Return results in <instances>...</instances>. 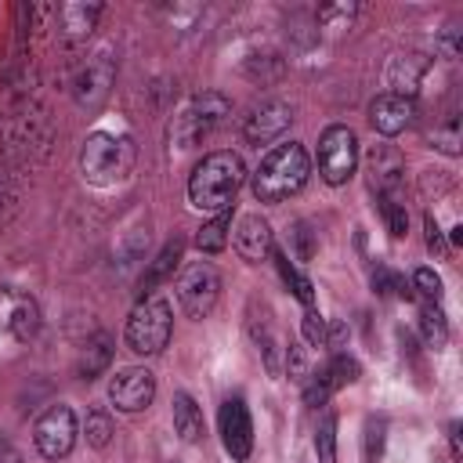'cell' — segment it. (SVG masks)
I'll return each instance as SVG.
<instances>
[{
    "instance_id": "obj_23",
    "label": "cell",
    "mask_w": 463,
    "mask_h": 463,
    "mask_svg": "<svg viewBox=\"0 0 463 463\" xmlns=\"http://www.w3.org/2000/svg\"><path fill=\"white\" fill-rule=\"evenodd\" d=\"M271 253H275V250H271ZM275 268H279L282 282L293 289V297H297L304 307H315V286H311V279H304V275L289 264V257H286V253H275Z\"/></svg>"
},
{
    "instance_id": "obj_19",
    "label": "cell",
    "mask_w": 463,
    "mask_h": 463,
    "mask_svg": "<svg viewBox=\"0 0 463 463\" xmlns=\"http://www.w3.org/2000/svg\"><path fill=\"white\" fill-rule=\"evenodd\" d=\"M427 72V58H420V54H398L394 61H391V94H405V98H412V90H416V83H420V76Z\"/></svg>"
},
{
    "instance_id": "obj_30",
    "label": "cell",
    "mask_w": 463,
    "mask_h": 463,
    "mask_svg": "<svg viewBox=\"0 0 463 463\" xmlns=\"http://www.w3.org/2000/svg\"><path fill=\"white\" fill-rule=\"evenodd\" d=\"M430 141H434V148H441L445 156H459V116H449L441 127H434Z\"/></svg>"
},
{
    "instance_id": "obj_3",
    "label": "cell",
    "mask_w": 463,
    "mask_h": 463,
    "mask_svg": "<svg viewBox=\"0 0 463 463\" xmlns=\"http://www.w3.org/2000/svg\"><path fill=\"white\" fill-rule=\"evenodd\" d=\"M134 166V145L130 137L123 134H90L83 141V152H80V170L90 184H116L130 174Z\"/></svg>"
},
{
    "instance_id": "obj_22",
    "label": "cell",
    "mask_w": 463,
    "mask_h": 463,
    "mask_svg": "<svg viewBox=\"0 0 463 463\" xmlns=\"http://www.w3.org/2000/svg\"><path fill=\"white\" fill-rule=\"evenodd\" d=\"M420 333H423V344L434 347V351L449 344V322H445V311L438 304L420 307Z\"/></svg>"
},
{
    "instance_id": "obj_37",
    "label": "cell",
    "mask_w": 463,
    "mask_h": 463,
    "mask_svg": "<svg viewBox=\"0 0 463 463\" xmlns=\"http://www.w3.org/2000/svg\"><path fill=\"white\" fill-rule=\"evenodd\" d=\"M286 373H289V380H307V358H304V347L293 344V340H289V347H286Z\"/></svg>"
},
{
    "instance_id": "obj_9",
    "label": "cell",
    "mask_w": 463,
    "mask_h": 463,
    "mask_svg": "<svg viewBox=\"0 0 463 463\" xmlns=\"http://www.w3.org/2000/svg\"><path fill=\"white\" fill-rule=\"evenodd\" d=\"M156 398V376L141 365H130V369H119L112 380H109V402L119 409V412H141L148 409Z\"/></svg>"
},
{
    "instance_id": "obj_8",
    "label": "cell",
    "mask_w": 463,
    "mask_h": 463,
    "mask_svg": "<svg viewBox=\"0 0 463 463\" xmlns=\"http://www.w3.org/2000/svg\"><path fill=\"white\" fill-rule=\"evenodd\" d=\"M76 434H80V423L69 405H51L33 427V441L47 459H65L76 445Z\"/></svg>"
},
{
    "instance_id": "obj_5",
    "label": "cell",
    "mask_w": 463,
    "mask_h": 463,
    "mask_svg": "<svg viewBox=\"0 0 463 463\" xmlns=\"http://www.w3.org/2000/svg\"><path fill=\"white\" fill-rule=\"evenodd\" d=\"M228 109H232L228 98L217 94V90H206V94L192 98V101L174 116V123H170L174 145H177V148H195V145L228 116Z\"/></svg>"
},
{
    "instance_id": "obj_11",
    "label": "cell",
    "mask_w": 463,
    "mask_h": 463,
    "mask_svg": "<svg viewBox=\"0 0 463 463\" xmlns=\"http://www.w3.org/2000/svg\"><path fill=\"white\" fill-rule=\"evenodd\" d=\"M40 329V307L22 289H0V333L14 340H33Z\"/></svg>"
},
{
    "instance_id": "obj_10",
    "label": "cell",
    "mask_w": 463,
    "mask_h": 463,
    "mask_svg": "<svg viewBox=\"0 0 463 463\" xmlns=\"http://www.w3.org/2000/svg\"><path fill=\"white\" fill-rule=\"evenodd\" d=\"M221 441L224 452L235 463H246L253 452V423H250V409L242 398H224L221 405Z\"/></svg>"
},
{
    "instance_id": "obj_29",
    "label": "cell",
    "mask_w": 463,
    "mask_h": 463,
    "mask_svg": "<svg viewBox=\"0 0 463 463\" xmlns=\"http://www.w3.org/2000/svg\"><path fill=\"white\" fill-rule=\"evenodd\" d=\"M333 391H336V387H333V376H329V369H326V365H322L318 373H307V383H304V402H307L311 409L326 405Z\"/></svg>"
},
{
    "instance_id": "obj_39",
    "label": "cell",
    "mask_w": 463,
    "mask_h": 463,
    "mask_svg": "<svg viewBox=\"0 0 463 463\" xmlns=\"http://www.w3.org/2000/svg\"><path fill=\"white\" fill-rule=\"evenodd\" d=\"M0 463H22V456H18L7 441H0Z\"/></svg>"
},
{
    "instance_id": "obj_6",
    "label": "cell",
    "mask_w": 463,
    "mask_h": 463,
    "mask_svg": "<svg viewBox=\"0 0 463 463\" xmlns=\"http://www.w3.org/2000/svg\"><path fill=\"white\" fill-rule=\"evenodd\" d=\"M174 293H177V304L188 318H206L221 297V275L210 260H192L177 282H174Z\"/></svg>"
},
{
    "instance_id": "obj_27",
    "label": "cell",
    "mask_w": 463,
    "mask_h": 463,
    "mask_svg": "<svg viewBox=\"0 0 463 463\" xmlns=\"http://www.w3.org/2000/svg\"><path fill=\"white\" fill-rule=\"evenodd\" d=\"M315 452H318V463H336V416H333V412H326V416L318 420Z\"/></svg>"
},
{
    "instance_id": "obj_15",
    "label": "cell",
    "mask_w": 463,
    "mask_h": 463,
    "mask_svg": "<svg viewBox=\"0 0 463 463\" xmlns=\"http://www.w3.org/2000/svg\"><path fill=\"white\" fill-rule=\"evenodd\" d=\"M109 87H112V61L101 54V58H94V61H87V65L80 69L72 94H76L80 105L98 109V105L109 98Z\"/></svg>"
},
{
    "instance_id": "obj_31",
    "label": "cell",
    "mask_w": 463,
    "mask_h": 463,
    "mask_svg": "<svg viewBox=\"0 0 463 463\" xmlns=\"http://www.w3.org/2000/svg\"><path fill=\"white\" fill-rule=\"evenodd\" d=\"M326 369H329V376H333V387L354 383V380H358V373H362V369H358V362H354L347 351H336V354H333V362H329Z\"/></svg>"
},
{
    "instance_id": "obj_14",
    "label": "cell",
    "mask_w": 463,
    "mask_h": 463,
    "mask_svg": "<svg viewBox=\"0 0 463 463\" xmlns=\"http://www.w3.org/2000/svg\"><path fill=\"white\" fill-rule=\"evenodd\" d=\"M416 116V101L405 98V94H380L373 105H369V123L373 130H380L383 137H394L402 134Z\"/></svg>"
},
{
    "instance_id": "obj_16",
    "label": "cell",
    "mask_w": 463,
    "mask_h": 463,
    "mask_svg": "<svg viewBox=\"0 0 463 463\" xmlns=\"http://www.w3.org/2000/svg\"><path fill=\"white\" fill-rule=\"evenodd\" d=\"M402 174H405V166H402V156H398L394 148L376 145V148L369 152V177H373V188H376L383 199H398L402 181H405Z\"/></svg>"
},
{
    "instance_id": "obj_7",
    "label": "cell",
    "mask_w": 463,
    "mask_h": 463,
    "mask_svg": "<svg viewBox=\"0 0 463 463\" xmlns=\"http://www.w3.org/2000/svg\"><path fill=\"white\" fill-rule=\"evenodd\" d=\"M358 166V137L351 127H329L318 137V174L329 184H344Z\"/></svg>"
},
{
    "instance_id": "obj_12",
    "label": "cell",
    "mask_w": 463,
    "mask_h": 463,
    "mask_svg": "<svg viewBox=\"0 0 463 463\" xmlns=\"http://www.w3.org/2000/svg\"><path fill=\"white\" fill-rule=\"evenodd\" d=\"M232 242H235V253L250 264H260L264 257H271L275 250V232L271 224L260 217V213H246L239 217V224L232 228Z\"/></svg>"
},
{
    "instance_id": "obj_18",
    "label": "cell",
    "mask_w": 463,
    "mask_h": 463,
    "mask_svg": "<svg viewBox=\"0 0 463 463\" xmlns=\"http://www.w3.org/2000/svg\"><path fill=\"white\" fill-rule=\"evenodd\" d=\"M181 250H184L181 239H170V242L159 250V257H156V260L148 264V271L141 275V297H152V289L174 275V268H177V260H181Z\"/></svg>"
},
{
    "instance_id": "obj_21",
    "label": "cell",
    "mask_w": 463,
    "mask_h": 463,
    "mask_svg": "<svg viewBox=\"0 0 463 463\" xmlns=\"http://www.w3.org/2000/svg\"><path fill=\"white\" fill-rule=\"evenodd\" d=\"M228 232H232V213H213V221H206L199 232H195V246L203 253H221L224 242H228Z\"/></svg>"
},
{
    "instance_id": "obj_38",
    "label": "cell",
    "mask_w": 463,
    "mask_h": 463,
    "mask_svg": "<svg viewBox=\"0 0 463 463\" xmlns=\"http://www.w3.org/2000/svg\"><path fill=\"white\" fill-rule=\"evenodd\" d=\"M423 228H427V250H430L434 257H445L449 246H445V235H441V228H438V221H434L430 213L423 217Z\"/></svg>"
},
{
    "instance_id": "obj_32",
    "label": "cell",
    "mask_w": 463,
    "mask_h": 463,
    "mask_svg": "<svg viewBox=\"0 0 463 463\" xmlns=\"http://www.w3.org/2000/svg\"><path fill=\"white\" fill-rule=\"evenodd\" d=\"M423 297L427 304H438L441 300V275H434L430 268H420L416 275H412V297Z\"/></svg>"
},
{
    "instance_id": "obj_4",
    "label": "cell",
    "mask_w": 463,
    "mask_h": 463,
    "mask_svg": "<svg viewBox=\"0 0 463 463\" xmlns=\"http://www.w3.org/2000/svg\"><path fill=\"white\" fill-rule=\"evenodd\" d=\"M170 329H174V318H170V304L163 297H141L127 318V347L134 354H159L170 340Z\"/></svg>"
},
{
    "instance_id": "obj_17",
    "label": "cell",
    "mask_w": 463,
    "mask_h": 463,
    "mask_svg": "<svg viewBox=\"0 0 463 463\" xmlns=\"http://www.w3.org/2000/svg\"><path fill=\"white\" fill-rule=\"evenodd\" d=\"M174 430H177V438L188 441V445L203 441L206 423H203V412H199V405L192 402V394H174Z\"/></svg>"
},
{
    "instance_id": "obj_13",
    "label": "cell",
    "mask_w": 463,
    "mask_h": 463,
    "mask_svg": "<svg viewBox=\"0 0 463 463\" xmlns=\"http://www.w3.org/2000/svg\"><path fill=\"white\" fill-rule=\"evenodd\" d=\"M289 123H293V109H289L286 101H279V98H268V101H260V105L246 116L242 134H246V141H253V145H268V141L282 137V130H286Z\"/></svg>"
},
{
    "instance_id": "obj_25",
    "label": "cell",
    "mask_w": 463,
    "mask_h": 463,
    "mask_svg": "<svg viewBox=\"0 0 463 463\" xmlns=\"http://www.w3.org/2000/svg\"><path fill=\"white\" fill-rule=\"evenodd\" d=\"M383 441H387V420H383V416H369V420H365V434H362L365 463H380Z\"/></svg>"
},
{
    "instance_id": "obj_2",
    "label": "cell",
    "mask_w": 463,
    "mask_h": 463,
    "mask_svg": "<svg viewBox=\"0 0 463 463\" xmlns=\"http://www.w3.org/2000/svg\"><path fill=\"white\" fill-rule=\"evenodd\" d=\"M307 170H311V163H307V152L300 141L275 145L253 174V199L257 203H282V199L297 195L307 181Z\"/></svg>"
},
{
    "instance_id": "obj_34",
    "label": "cell",
    "mask_w": 463,
    "mask_h": 463,
    "mask_svg": "<svg viewBox=\"0 0 463 463\" xmlns=\"http://www.w3.org/2000/svg\"><path fill=\"white\" fill-rule=\"evenodd\" d=\"M289 239H293V257H297V260H311V257H315V232H311L304 221L293 224Z\"/></svg>"
},
{
    "instance_id": "obj_36",
    "label": "cell",
    "mask_w": 463,
    "mask_h": 463,
    "mask_svg": "<svg viewBox=\"0 0 463 463\" xmlns=\"http://www.w3.org/2000/svg\"><path fill=\"white\" fill-rule=\"evenodd\" d=\"M383 217H387L391 235H394V239H402V235H405V228H409V213H405V206H402L398 199H383Z\"/></svg>"
},
{
    "instance_id": "obj_24",
    "label": "cell",
    "mask_w": 463,
    "mask_h": 463,
    "mask_svg": "<svg viewBox=\"0 0 463 463\" xmlns=\"http://www.w3.org/2000/svg\"><path fill=\"white\" fill-rule=\"evenodd\" d=\"M109 358H112V340H109L105 333H98V336L87 344L83 358H80V376H83V380H94V376L109 365Z\"/></svg>"
},
{
    "instance_id": "obj_33",
    "label": "cell",
    "mask_w": 463,
    "mask_h": 463,
    "mask_svg": "<svg viewBox=\"0 0 463 463\" xmlns=\"http://www.w3.org/2000/svg\"><path fill=\"white\" fill-rule=\"evenodd\" d=\"M354 4H329V7H322L318 11V22L326 25V29H347V22L354 18Z\"/></svg>"
},
{
    "instance_id": "obj_20",
    "label": "cell",
    "mask_w": 463,
    "mask_h": 463,
    "mask_svg": "<svg viewBox=\"0 0 463 463\" xmlns=\"http://www.w3.org/2000/svg\"><path fill=\"white\" fill-rule=\"evenodd\" d=\"M101 4H61L58 22L65 29V36H87L94 29V22L101 18Z\"/></svg>"
},
{
    "instance_id": "obj_26",
    "label": "cell",
    "mask_w": 463,
    "mask_h": 463,
    "mask_svg": "<svg viewBox=\"0 0 463 463\" xmlns=\"http://www.w3.org/2000/svg\"><path fill=\"white\" fill-rule=\"evenodd\" d=\"M373 286H376V293L380 297H402V300H412V286L398 275V271H391V268H373Z\"/></svg>"
},
{
    "instance_id": "obj_28",
    "label": "cell",
    "mask_w": 463,
    "mask_h": 463,
    "mask_svg": "<svg viewBox=\"0 0 463 463\" xmlns=\"http://www.w3.org/2000/svg\"><path fill=\"white\" fill-rule=\"evenodd\" d=\"M83 434H87V445L94 449H105L112 441V420L105 409H90L87 420H83Z\"/></svg>"
},
{
    "instance_id": "obj_35",
    "label": "cell",
    "mask_w": 463,
    "mask_h": 463,
    "mask_svg": "<svg viewBox=\"0 0 463 463\" xmlns=\"http://www.w3.org/2000/svg\"><path fill=\"white\" fill-rule=\"evenodd\" d=\"M326 336H329L326 318H322L315 307H307V311H304V340H307L311 347H322V344H326Z\"/></svg>"
},
{
    "instance_id": "obj_1",
    "label": "cell",
    "mask_w": 463,
    "mask_h": 463,
    "mask_svg": "<svg viewBox=\"0 0 463 463\" xmlns=\"http://www.w3.org/2000/svg\"><path fill=\"white\" fill-rule=\"evenodd\" d=\"M246 181V166L235 152H210L188 177V203L203 213H224Z\"/></svg>"
}]
</instances>
